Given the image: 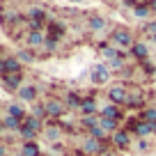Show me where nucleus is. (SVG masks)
I'll list each match as a JSON object with an SVG mask.
<instances>
[{
	"label": "nucleus",
	"mask_w": 156,
	"mask_h": 156,
	"mask_svg": "<svg viewBox=\"0 0 156 156\" xmlns=\"http://www.w3.org/2000/svg\"><path fill=\"white\" fill-rule=\"evenodd\" d=\"M99 156H117V154H115V151H110V149H103Z\"/></svg>",
	"instance_id": "obj_39"
},
{
	"label": "nucleus",
	"mask_w": 156,
	"mask_h": 156,
	"mask_svg": "<svg viewBox=\"0 0 156 156\" xmlns=\"http://www.w3.org/2000/svg\"><path fill=\"white\" fill-rule=\"evenodd\" d=\"M149 7H151V12H156V0H154V2H151Z\"/></svg>",
	"instance_id": "obj_41"
},
{
	"label": "nucleus",
	"mask_w": 156,
	"mask_h": 156,
	"mask_svg": "<svg viewBox=\"0 0 156 156\" xmlns=\"http://www.w3.org/2000/svg\"><path fill=\"white\" fill-rule=\"evenodd\" d=\"M2 129H7V131H14V133H19L21 131V124L23 122H19L16 117H12V115H5V119H2Z\"/></svg>",
	"instance_id": "obj_17"
},
{
	"label": "nucleus",
	"mask_w": 156,
	"mask_h": 156,
	"mask_svg": "<svg viewBox=\"0 0 156 156\" xmlns=\"http://www.w3.org/2000/svg\"><path fill=\"white\" fill-rule=\"evenodd\" d=\"M44 41H46V34L41 30H30L28 32V46L30 48H41Z\"/></svg>",
	"instance_id": "obj_10"
},
{
	"label": "nucleus",
	"mask_w": 156,
	"mask_h": 156,
	"mask_svg": "<svg viewBox=\"0 0 156 156\" xmlns=\"http://www.w3.org/2000/svg\"><path fill=\"white\" fill-rule=\"evenodd\" d=\"M87 25H90V30H92V32H101L108 23H106V19H101V16H90Z\"/></svg>",
	"instance_id": "obj_21"
},
{
	"label": "nucleus",
	"mask_w": 156,
	"mask_h": 156,
	"mask_svg": "<svg viewBox=\"0 0 156 156\" xmlns=\"http://www.w3.org/2000/svg\"><path fill=\"white\" fill-rule=\"evenodd\" d=\"M131 131H136V136H140V140L154 136V126L145 119H138V122H131Z\"/></svg>",
	"instance_id": "obj_5"
},
{
	"label": "nucleus",
	"mask_w": 156,
	"mask_h": 156,
	"mask_svg": "<svg viewBox=\"0 0 156 156\" xmlns=\"http://www.w3.org/2000/svg\"><path fill=\"white\" fill-rule=\"evenodd\" d=\"M90 136H92V138H97V140H101V142H106V140H108V133L103 131L101 126H94L92 131H90Z\"/></svg>",
	"instance_id": "obj_31"
},
{
	"label": "nucleus",
	"mask_w": 156,
	"mask_h": 156,
	"mask_svg": "<svg viewBox=\"0 0 156 156\" xmlns=\"http://www.w3.org/2000/svg\"><path fill=\"white\" fill-rule=\"evenodd\" d=\"M99 119H101L99 115H90V117H83V126L87 129V131H92L94 126H99Z\"/></svg>",
	"instance_id": "obj_28"
},
{
	"label": "nucleus",
	"mask_w": 156,
	"mask_h": 156,
	"mask_svg": "<svg viewBox=\"0 0 156 156\" xmlns=\"http://www.w3.org/2000/svg\"><path fill=\"white\" fill-rule=\"evenodd\" d=\"M0 156H5V147L2 145H0Z\"/></svg>",
	"instance_id": "obj_42"
},
{
	"label": "nucleus",
	"mask_w": 156,
	"mask_h": 156,
	"mask_svg": "<svg viewBox=\"0 0 156 156\" xmlns=\"http://www.w3.org/2000/svg\"><path fill=\"white\" fill-rule=\"evenodd\" d=\"M131 55L136 60H140V62H147V58H149V46L145 44V41H136L131 48Z\"/></svg>",
	"instance_id": "obj_9"
},
{
	"label": "nucleus",
	"mask_w": 156,
	"mask_h": 156,
	"mask_svg": "<svg viewBox=\"0 0 156 156\" xmlns=\"http://www.w3.org/2000/svg\"><path fill=\"white\" fill-rule=\"evenodd\" d=\"M110 80V67L106 64H97L92 69V83L94 85H101V83H108Z\"/></svg>",
	"instance_id": "obj_6"
},
{
	"label": "nucleus",
	"mask_w": 156,
	"mask_h": 156,
	"mask_svg": "<svg viewBox=\"0 0 156 156\" xmlns=\"http://www.w3.org/2000/svg\"><path fill=\"white\" fill-rule=\"evenodd\" d=\"M108 99H110V103H115V106H122V103H126L129 92H126L124 85H112V87H108Z\"/></svg>",
	"instance_id": "obj_2"
},
{
	"label": "nucleus",
	"mask_w": 156,
	"mask_h": 156,
	"mask_svg": "<svg viewBox=\"0 0 156 156\" xmlns=\"http://www.w3.org/2000/svg\"><path fill=\"white\" fill-rule=\"evenodd\" d=\"M7 73V67H5V58H0V78Z\"/></svg>",
	"instance_id": "obj_38"
},
{
	"label": "nucleus",
	"mask_w": 156,
	"mask_h": 156,
	"mask_svg": "<svg viewBox=\"0 0 156 156\" xmlns=\"http://www.w3.org/2000/svg\"><path fill=\"white\" fill-rule=\"evenodd\" d=\"M103 151V142L101 140H97V138H85V142H83V154H87V156H92V154H101Z\"/></svg>",
	"instance_id": "obj_8"
},
{
	"label": "nucleus",
	"mask_w": 156,
	"mask_h": 156,
	"mask_svg": "<svg viewBox=\"0 0 156 156\" xmlns=\"http://www.w3.org/2000/svg\"><path fill=\"white\" fill-rule=\"evenodd\" d=\"M101 117H108V119H117V122H122V110H119V106H115V103H108V106H103V110L99 112Z\"/></svg>",
	"instance_id": "obj_12"
},
{
	"label": "nucleus",
	"mask_w": 156,
	"mask_h": 156,
	"mask_svg": "<svg viewBox=\"0 0 156 156\" xmlns=\"http://www.w3.org/2000/svg\"><path fill=\"white\" fill-rule=\"evenodd\" d=\"M60 136H62V133H60V126H48V129H44V138H46L48 142H58Z\"/></svg>",
	"instance_id": "obj_25"
},
{
	"label": "nucleus",
	"mask_w": 156,
	"mask_h": 156,
	"mask_svg": "<svg viewBox=\"0 0 156 156\" xmlns=\"http://www.w3.org/2000/svg\"><path fill=\"white\" fill-rule=\"evenodd\" d=\"M16 94H19L21 101H34V99H37V87H34V85H23Z\"/></svg>",
	"instance_id": "obj_16"
},
{
	"label": "nucleus",
	"mask_w": 156,
	"mask_h": 156,
	"mask_svg": "<svg viewBox=\"0 0 156 156\" xmlns=\"http://www.w3.org/2000/svg\"><path fill=\"white\" fill-rule=\"evenodd\" d=\"M149 12H151L149 5H138L136 9H133V16H136V19H147V16H149Z\"/></svg>",
	"instance_id": "obj_30"
},
{
	"label": "nucleus",
	"mask_w": 156,
	"mask_h": 156,
	"mask_svg": "<svg viewBox=\"0 0 156 156\" xmlns=\"http://www.w3.org/2000/svg\"><path fill=\"white\" fill-rule=\"evenodd\" d=\"M140 119H145V122H149V124H156V108L154 106L142 108L140 110Z\"/></svg>",
	"instance_id": "obj_24"
},
{
	"label": "nucleus",
	"mask_w": 156,
	"mask_h": 156,
	"mask_svg": "<svg viewBox=\"0 0 156 156\" xmlns=\"http://www.w3.org/2000/svg\"><path fill=\"white\" fill-rule=\"evenodd\" d=\"M99 117H101V115H99ZM99 126H101L106 133H110V136L119 131V122H117V119H108V117H101V119H99Z\"/></svg>",
	"instance_id": "obj_15"
},
{
	"label": "nucleus",
	"mask_w": 156,
	"mask_h": 156,
	"mask_svg": "<svg viewBox=\"0 0 156 156\" xmlns=\"http://www.w3.org/2000/svg\"><path fill=\"white\" fill-rule=\"evenodd\" d=\"M23 129H28V131H32V133H44V124H41V119H37V117H32V115H28L23 119Z\"/></svg>",
	"instance_id": "obj_13"
},
{
	"label": "nucleus",
	"mask_w": 156,
	"mask_h": 156,
	"mask_svg": "<svg viewBox=\"0 0 156 156\" xmlns=\"http://www.w3.org/2000/svg\"><path fill=\"white\" fill-rule=\"evenodd\" d=\"M138 151H149V142L147 140H138Z\"/></svg>",
	"instance_id": "obj_36"
},
{
	"label": "nucleus",
	"mask_w": 156,
	"mask_h": 156,
	"mask_svg": "<svg viewBox=\"0 0 156 156\" xmlns=\"http://www.w3.org/2000/svg\"><path fill=\"white\" fill-rule=\"evenodd\" d=\"M110 44H115V46H119V48H133V34L129 32L126 28H115L112 30V34H110Z\"/></svg>",
	"instance_id": "obj_1"
},
{
	"label": "nucleus",
	"mask_w": 156,
	"mask_h": 156,
	"mask_svg": "<svg viewBox=\"0 0 156 156\" xmlns=\"http://www.w3.org/2000/svg\"><path fill=\"white\" fill-rule=\"evenodd\" d=\"M44 106H46V115L53 117V119L55 117H62L64 112H67V103H62L60 99H48Z\"/></svg>",
	"instance_id": "obj_3"
},
{
	"label": "nucleus",
	"mask_w": 156,
	"mask_h": 156,
	"mask_svg": "<svg viewBox=\"0 0 156 156\" xmlns=\"http://www.w3.org/2000/svg\"><path fill=\"white\" fill-rule=\"evenodd\" d=\"M28 21H37V23H44L46 21V14H44V9L41 7H30V12H28Z\"/></svg>",
	"instance_id": "obj_19"
},
{
	"label": "nucleus",
	"mask_w": 156,
	"mask_h": 156,
	"mask_svg": "<svg viewBox=\"0 0 156 156\" xmlns=\"http://www.w3.org/2000/svg\"><path fill=\"white\" fill-rule=\"evenodd\" d=\"M14 156H23V154H21V151H19V154H14Z\"/></svg>",
	"instance_id": "obj_44"
},
{
	"label": "nucleus",
	"mask_w": 156,
	"mask_h": 156,
	"mask_svg": "<svg viewBox=\"0 0 156 156\" xmlns=\"http://www.w3.org/2000/svg\"><path fill=\"white\" fill-rule=\"evenodd\" d=\"M71 2H80V0H71Z\"/></svg>",
	"instance_id": "obj_45"
},
{
	"label": "nucleus",
	"mask_w": 156,
	"mask_h": 156,
	"mask_svg": "<svg viewBox=\"0 0 156 156\" xmlns=\"http://www.w3.org/2000/svg\"><path fill=\"white\" fill-rule=\"evenodd\" d=\"M142 5H151V2H154V0H140Z\"/></svg>",
	"instance_id": "obj_40"
},
{
	"label": "nucleus",
	"mask_w": 156,
	"mask_h": 156,
	"mask_svg": "<svg viewBox=\"0 0 156 156\" xmlns=\"http://www.w3.org/2000/svg\"><path fill=\"white\" fill-rule=\"evenodd\" d=\"M142 103H145V94H142V92H131L124 106H131L133 108V106H142Z\"/></svg>",
	"instance_id": "obj_23"
},
{
	"label": "nucleus",
	"mask_w": 156,
	"mask_h": 156,
	"mask_svg": "<svg viewBox=\"0 0 156 156\" xmlns=\"http://www.w3.org/2000/svg\"><path fill=\"white\" fill-rule=\"evenodd\" d=\"M0 126H2V124H0Z\"/></svg>",
	"instance_id": "obj_46"
},
{
	"label": "nucleus",
	"mask_w": 156,
	"mask_h": 156,
	"mask_svg": "<svg viewBox=\"0 0 156 156\" xmlns=\"http://www.w3.org/2000/svg\"><path fill=\"white\" fill-rule=\"evenodd\" d=\"M7 115H12V117H16V119H19V122H23L25 117V110H23V106H21V103H12L9 108H7Z\"/></svg>",
	"instance_id": "obj_20"
},
{
	"label": "nucleus",
	"mask_w": 156,
	"mask_h": 156,
	"mask_svg": "<svg viewBox=\"0 0 156 156\" xmlns=\"http://www.w3.org/2000/svg\"><path fill=\"white\" fill-rule=\"evenodd\" d=\"M16 58L21 62H34V53L32 51H16Z\"/></svg>",
	"instance_id": "obj_33"
},
{
	"label": "nucleus",
	"mask_w": 156,
	"mask_h": 156,
	"mask_svg": "<svg viewBox=\"0 0 156 156\" xmlns=\"http://www.w3.org/2000/svg\"><path fill=\"white\" fill-rule=\"evenodd\" d=\"M64 34V23H60V21H51V37L60 39Z\"/></svg>",
	"instance_id": "obj_27"
},
{
	"label": "nucleus",
	"mask_w": 156,
	"mask_h": 156,
	"mask_svg": "<svg viewBox=\"0 0 156 156\" xmlns=\"http://www.w3.org/2000/svg\"><path fill=\"white\" fill-rule=\"evenodd\" d=\"M5 67L7 73H21V60L16 55H9V58H5Z\"/></svg>",
	"instance_id": "obj_18"
},
{
	"label": "nucleus",
	"mask_w": 156,
	"mask_h": 156,
	"mask_svg": "<svg viewBox=\"0 0 156 156\" xmlns=\"http://www.w3.org/2000/svg\"><path fill=\"white\" fill-rule=\"evenodd\" d=\"M21 154H23V156H41V154H39V145H37V142H23Z\"/></svg>",
	"instance_id": "obj_22"
},
{
	"label": "nucleus",
	"mask_w": 156,
	"mask_h": 156,
	"mask_svg": "<svg viewBox=\"0 0 156 156\" xmlns=\"http://www.w3.org/2000/svg\"><path fill=\"white\" fill-rule=\"evenodd\" d=\"M80 112H83V117L99 115V108H97V101H94V97H83V106H80Z\"/></svg>",
	"instance_id": "obj_11"
},
{
	"label": "nucleus",
	"mask_w": 156,
	"mask_h": 156,
	"mask_svg": "<svg viewBox=\"0 0 156 156\" xmlns=\"http://www.w3.org/2000/svg\"><path fill=\"white\" fill-rule=\"evenodd\" d=\"M142 32H145V34H147L149 39H154V37H156V21H149V23H145Z\"/></svg>",
	"instance_id": "obj_34"
},
{
	"label": "nucleus",
	"mask_w": 156,
	"mask_h": 156,
	"mask_svg": "<svg viewBox=\"0 0 156 156\" xmlns=\"http://www.w3.org/2000/svg\"><path fill=\"white\" fill-rule=\"evenodd\" d=\"M64 103H67L69 108H78V110H80V106H83V99L78 97L76 92H69V94H67V99H64Z\"/></svg>",
	"instance_id": "obj_26"
},
{
	"label": "nucleus",
	"mask_w": 156,
	"mask_h": 156,
	"mask_svg": "<svg viewBox=\"0 0 156 156\" xmlns=\"http://www.w3.org/2000/svg\"><path fill=\"white\" fill-rule=\"evenodd\" d=\"M55 48H58V39L48 34V37H46V41H44V51H46V53H53Z\"/></svg>",
	"instance_id": "obj_32"
},
{
	"label": "nucleus",
	"mask_w": 156,
	"mask_h": 156,
	"mask_svg": "<svg viewBox=\"0 0 156 156\" xmlns=\"http://www.w3.org/2000/svg\"><path fill=\"white\" fill-rule=\"evenodd\" d=\"M30 115L37 117V119H44V117H48V115H46V106H41V103H34L32 110H30Z\"/></svg>",
	"instance_id": "obj_29"
},
{
	"label": "nucleus",
	"mask_w": 156,
	"mask_h": 156,
	"mask_svg": "<svg viewBox=\"0 0 156 156\" xmlns=\"http://www.w3.org/2000/svg\"><path fill=\"white\" fill-rule=\"evenodd\" d=\"M110 140H112V145H115V149H119V151H122V149H126V147L131 145V136H129V131H126V129H124V131L119 129L117 133H112V136H110Z\"/></svg>",
	"instance_id": "obj_7"
},
{
	"label": "nucleus",
	"mask_w": 156,
	"mask_h": 156,
	"mask_svg": "<svg viewBox=\"0 0 156 156\" xmlns=\"http://www.w3.org/2000/svg\"><path fill=\"white\" fill-rule=\"evenodd\" d=\"M122 2H124V5H126V7H133V9H136L138 5H142L140 0H122Z\"/></svg>",
	"instance_id": "obj_37"
},
{
	"label": "nucleus",
	"mask_w": 156,
	"mask_h": 156,
	"mask_svg": "<svg viewBox=\"0 0 156 156\" xmlns=\"http://www.w3.org/2000/svg\"><path fill=\"white\" fill-rule=\"evenodd\" d=\"M19 136L23 138L25 142H34V138H37V133H32V131H28V129H23V124H21V131H19Z\"/></svg>",
	"instance_id": "obj_35"
},
{
	"label": "nucleus",
	"mask_w": 156,
	"mask_h": 156,
	"mask_svg": "<svg viewBox=\"0 0 156 156\" xmlns=\"http://www.w3.org/2000/svg\"><path fill=\"white\" fill-rule=\"evenodd\" d=\"M151 44H154V46H156V37H154V39H151Z\"/></svg>",
	"instance_id": "obj_43"
},
{
	"label": "nucleus",
	"mask_w": 156,
	"mask_h": 156,
	"mask_svg": "<svg viewBox=\"0 0 156 156\" xmlns=\"http://www.w3.org/2000/svg\"><path fill=\"white\" fill-rule=\"evenodd\" d=\"M0 80H2V85L7 90H14V92H19L23 87V73H5Z\"/></svg>",
	"instance_id": "obj_4"
},
{
	"label": "nucleus",
	"mask_w": 156,
	"mask_h": 156,
	"mask_svg": "<svg viewBox=\"0 0 156 156\" xmlns=\"http://www.w3.org/2000/svg\"><path fill=\"white\" fill-rule=\"evenodd\" d=\"M99 51H101V55L108 60V62H112V60L119 58V51H117L115 46H110L108 41H101V44H99Z\"/></svg>",
	"instance_id": "obj_14"
}]
</instances>
